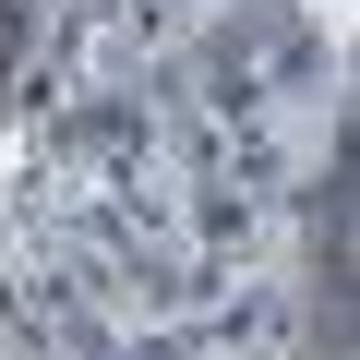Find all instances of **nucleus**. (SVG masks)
Masks as SVG:
<instances>
[{"instance_id": "obj_1", "label": "nucleus", "mask_w": 360, "mask_h": 360, "mask_svg": "<svg viewBox=\"0 0 360 360\" xmlns=\"http://www.w3.org/2000/svg\"><path fill=\"white\" fill-rule=\"evenodd\" d=\"M13 37H25V25H13V0H0V60H13Z\"/></svg>"}]
</instances>
